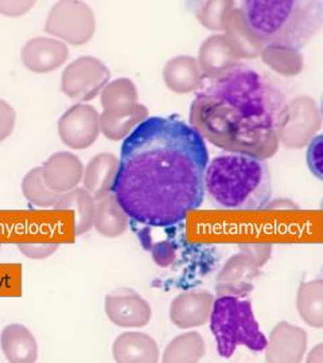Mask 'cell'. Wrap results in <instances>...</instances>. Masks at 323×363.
Listing matches in <instances>:
<instances>
[{
    "instance_id": "6da1fadb",
    "label": "cell",
    "mask_w": 323,
    "mask_h": 363,
    "mask_svg": "<svg viewBox=\"0 0 323 363\" xmlns=\"http://www.w3.org/2000/svg\"><path fill=\"white\" fill-rule=\"evenodd\" d=\"M204 138L177 116H153L121 144L111 193L131 220L148 228L181 223L205 199Z\"/></svg>"
},
{
    "instance_id": "7a4b0ae2",
    "label": "cell",
    "mask_w": 323,
    "mask_h": 363,
    "mask_svg": "<svg viewBox=\"0 0 323 363\" xmlns=\"http://www.w3.org/2000/svg\"><path fill=\"white\" fill-rule=\"evenodd\" d=\"M287 104L271 79L240 64L202 79L190 106V125L229 154L265 160L279 150Z\"/></svg>"
},
{
    "instance_id": "3957f363",
    "label": "cell",
    "mask_w": 323,
    "mask_h": 363,
    "mask_svg": "<svg viewBox=\"0 0 323 363\" xmlns=\"http://www.w3.org/2000/svg\"><path fill=\"white\" fill-rule=\"evenodd\" d=\"M239 7L263 46L299 50L323 25V0H246Z\"/></svg>"
},
{
    "instance_id": "277c9868",
    "label": "cell",
    "mask_w": 323,
    "mask_h": 363,
    "mask_svg": "<svg viewBox=\"0 0 323 363\" xmlns=\"http://www.w3.org/2000/svg\"><path fill=\"white\" fill-rule=\"evenodd\" d=\"M205 194L216 208L263 210L271 201V171L265 160L255 156H216L207 164Z\"/></svg>"
},
{
    "instance_id": "5b68a950",
    "label": "cell",
    "mask_w": 323,
    "mask_h": 363,
    "mask_svg": "<svg viewBox=\"0 0 323 363\" xmlns=\"http://www.w3.org/2000/svg\"><path fill=\"white\" fill-rule=\"evenodd\" d=\"M209 322L222 358H231L240 346L256 352L265 350L267 337L260 330L251 300L217 296Z\"/></svg>"
},
{
    "instance_id": "8992f818",
    "label": "cell",
    "mask_w": 323,
    "mask_h": 363,
    "mask_svg": "<svg viewBox=\"0 0 323 363\" xmlns=\"http://www.w3.org/2000/svg\"><path fill=\"white\" fill-rule=\"evenodd\" d=\"M45 31L64 43L81 46L88 43L96 33V15L84 1H58L48 13Z\"/></svg>"
},
{
    "instance_id": "52a82bcc",
    "label": "cell",
    "mask_w": 323,
    "mask_h": 363,
    "mask_svg": "<svg viewBox=\"0 0 323 363\" xmlns=\"http://www.w3.org/2000/svg\"><path fill=\"white\" fill-rule=\"evenodd\" d=\"M111 72L102 60L82 55L65 67L61 91L72 100L85 104L97 97L109 82Z\"/></svg>"
},
{
    "instance_id": "ba28073f",
    "label": "cell",
    "mask_w": 323,
    "mask_h": 363,
    "mask_svg": "<svg viewBox=\"0 0 323 363\" xmlns=\"http://www.w3.org/2000/svg\"><path fill=\"white\" fill-rule=\"evenodd\" d=\"M322 127V116L318 105L309 96L295 97L287 104V113L279 143L287 148L299 150L306 147Z\"/></svg>"
},
{
    "instance_id": "9c48e42d",
    "label": "cell",
    "mask_w": 323,
    "mask_h": 363,
    "mask_svg": "<svg viewBox=\"0 0 323 363\" xmlns=\"http://www.w3.org/2000/svg\"><path fill=\"white\" fill-rule=\"evenodd\" d=\"M100 132V113L92 105H73L58 120L60 139L73 150L89 148Z\"/></svg>"
},
{
    "instance_id": "30bf717a",
    "label": "cell",
    "mask_w": 323,
    "mask_h": 363,
    "mask_svg": "<svg viewBox=\"0 0 323 363\" xmlns=\"http://www.w3.org/2000/svg\"><path fill=\"white\" fill-rule=\"evenodd\" d=\"M104 310L114 325L123 328H139L148 325L153 316L150 304L131 288H117L106 295Z\"/></svg>"
},
{
    "instance_id": "8fae6325",
    "label": "cell",
    "mask_w": 323,
    "mask_h": 363,
    "mask_svg": "<svg viewBox=\"0 0 323 363\" xmlns=\"http://www.w3.org/2000/svg\"><path fill=\"white\" fill-rule=\"evenodd\" d=\"M307 350V334L303 328L280 322L267 339V363H302Z\"/></svg>"
},
{
    "instance_id": "7c38bea8",
    "label": "cell",
    "mask_w": 323,
    "mask_h": 363,
    "mask_svg": "<svg viewBox=\"0 0 323 363\" xmlns=\"http://www.w3.org/2000/svg\"><path fill=\"white\" fill-rule=\"evenodd\" d=\"M214 295L205 289L182 292L170 304V320L180 328L201 327L209 322Z\"/></svg>"
},
{
    "instance_id": "4fadbf2b",
    "label": "cell",
    "mask_w": 323,
    "mask_h": 363,
    "mask_svg": "<svg viewBox=\"0 0 323 363\" xmlns=\"http://www.w3.org/2000/svg\"><path fill=\"white\" fill-rule=\"evenodd\" d=\"M260 268L246 255H233L217 276V296L246 298L253 289Z\"/></svg>"
},
{
    "instance_id": "5bb4252c",
    "label": "cell",
    "mask_w": 323,
    "mask_h": 363,
    "mask_svg": "<svg viewBox=\"0 0 323 363\" xmlns=\"http://www.w3.org/2000/svg\"><path fill=\"white\" fill-rule=\"evenodd\" d=\"M21 58L30 72L45 74L64 65L69 58V49L66 43L58 39L37 37L27 40Z\"/></svg>"
},
{
    "instance_id": "9a60e30c",
    "label": "cell",
    "mask_w": 323,
    "mask_h": 363,
    "mask_svg": "<svg viewBox=\"0 0 323 363\" xmlns=\"http://www.w3.org/2000/svg\"><path fill=\"white\" fill-rule=\"evenodd\" d=\"M40 169L48 187L61 195L78 187L84 175V164L81 159L66 151L49 156Z\"/></svg>"
},
{
    "instance_id": "2e32d148",
    "label": "cell",
    "mask_w": 323,
    "mask_h": 363,
    "mask_svg": "<svg viewBox=\"0 0 323 363\" xmlns=\"http://www.w3.org/2000/svg\"><path fill=\"white\" fill-rule=\"evenodd\" d=\"M197 64L202 77L212 78L240 65L241 60L224 34H214L202 42L198 50Z\"/></svg>"
},
{
    "instance_id": "e0dca14e",
    "label": "cell",
    "mask_w": 323,
    "mask_h": 363,
    "mask_svg": "<svg viewBox=\"0 0 323 363\" xmlns=\"http://www.w3.org/2000/svg\"><path fill=\"white\" fill-rule=\"evenodd\" d=\"M148 117V108L139 103L103 109V113H100V130L109 140H124Z\"/></svg>"
},
{
    "instance_id": "ac0fdd59",
    "label": "cell",
    "mask_w": 323,
    "mask_h": 363,
    "mask_svg": "<svg viewBox=\"0 0 323 363\" xmlns=\"http://www.w3.org/2000/svg\"><path fill=\"white\" fill-rule=\"evenodd\" d=\"M112 354L116 363H159L160 352L154 337L143 333H123L115 339Z\"/></svg>"
},
{
    "instance_id": "d6986e66",
    "label": "cell",
    "mask_w": 323,
    "mask_h": 363,
    "mask_svg": "<svg viewBox=\"0 0 323 363\" xmlns=\"http://www.w3.org/2000/svg\"><path fill=\"white\" fill-rule=\"evenodd\" d=\"M222 31L224 37L231 43L240 60L256 58L264 48L246 25V18L239 7V3H236L232 10L226 13Z\"/></svg>"
},
{
    "instance_id": "ffe728a7",
    "label": "cell",
    "mask_w": 323,
    "mask_h": 363,
    "mask_svg": "<svg viewBox=\"0 0 323 363\" xmlns=\"http://www.w3.org/2000/svg\"><path fill=\"white\" fill-rule=\"evenodd\" d=\"M0 346L10 363H35L38 359V343L26 325H6L0 335Z\"/></svg>"
},
{
    "instance_id": "44dd1931",
    "label": "cell",
    "mask_w": 323,
    "mask_h": 363,
    "mask_svg": "<svg viewBox=\"0 0 323 363\" xmlns=\"http://www.w3.org/2000/svg\"><path fill=\"white\" fill-rule=\"evenodd\" d=\"M117 164L119 159L116 156L109 152H102L93 156L87 167H84V190L88 191L94 201L111 193L116 177Z\"/></svg>"
},
{
    "instance_id": "7402d4cb",
    "label": "cell",
    "mask_w": 323,
    "mask_h": 363,
    "mask_svg": "<svg viewBox=\"0 0 323 363\" xmlns=\"http://www.w3.org/2000/svg\"><path fill=\"white\" fill-rule=\"evenodd\" d=\"M163 79L170 91L185 94L198 91L202 84V74L192 55H177L168 60L163 69Z\"/></svg>"
},
{
    "instance_id": "603a6c76",
    "label": "cell",
    "mask_w": 323,
    "mask_h": 363,
    "mask_svg": "<svg viewBox=\"0 0 323 363\" xmlns=\"http://www.w3.org/2000/svg\"><path fill=\"white\" fill-rule=\"evenodd\" d=\"M128 217L112 193L94 201L93 226L106 238H117L128 229Z\"/></svg>"
},
{
    "instance_id": "cb8c5ba5",
    "label": "cell",
    "mask_w": 323,
    "mask_h": 363,
    "mask_svg": "<svg viewBox=\"0 0 323 363\" xmlns=\"http://www.w3.org/2000/svg\"><path fill=\"white\" fill-rule=\"evenodd\" d=\"M54 208L73 211L76 235H82L91 230L94 218V199L84 189L76 187L61 195Z\"/></svg>"
},
{
    "instance_id": "d4e9b609",
    "label": "cell",
    "mask_w": 323,
    "mask_h": 363,
    "mask_svg": "<svg viewBox=\"0 0 323 363\" xmlns=\"http://www.w3.org/2000/svg\"><path fill=\"white\" fill-rule=\"evenodd\" d=\"M297 310L306 325L323 327V280L302 283L297 294Z\"/></svg>"
},
{
    "instance_id": "484cf974",
    "label": "cell",
    "mask_w": 323,
    "mask_h": 363,
    "mask_svg": "<svg viewBox=\"0 0 323 363\" xmlns=\"http://www.w3.org/2000/svg\"><path fill=\"white\" fill-rule=\"evenodd\" d=\"M205 350V342L198 333H185L168 343L162 363H198L204 358Z\"/></svg>"
},
{
    "instance_id": "4316f807",
    "label": "cell",
    "mask_w": 323,
    "mask_h": 363,
    "mask_svg": "<svg viewBox=\"0 0 323 363\" xmlns=\"http://www.w3.org/2000/svg\"><path fill=\"white\" fill-rule=\"evenodd\" d=\"M260 58L273 72L285 77L299 76L305 67L302 52L285 46H264Z\"/></svg>"
},
{
    "instance_id": "83f0119b",
    "label": "cell",
    "mask_w": 323,
    "mask_h": 363,
    "mask_svg": "<svg viewBox=\"0 0 323 363\" xmlns=\"http://www.w3.org/2000/svg\"><path fill=\"white\" fill-rule=\"evenodd\" d=\"M22 193L27 201L37 208H54L61 194L48 187L40 167L30 169L22 181Z\"/></svg>"
},
{
    "instance_id": "f1b7e54d",
    "label": "cell",
    "mask_w": 323,
    "mask_h": 363,
    "mask_svg": "<svg viewBox=\"0 0 323 363\" xmlns=\"http://www.w3.org/2000/svg\"><path fill=\"white\" fill-rule=\"evenodd\" d=\"M100 96L103 109L138 104L139 100L136 85L129 78H117L108 82Z\"/></svg>"
},
{
    "instance_id": "f546056e",
    "label": "cell",
    "mask_w": 323,
    "mask_h": 363,
    "mask_svg": "<svg viewBox=\"0 0 323 363\" xmlns=\"http://www.w3.org/2000/svg\"><path fill=\"white\" fill-rule=\"evenodd\" d=\"M236 1H195L194 15L198 22L210 31H222L226 13L234 7Z\"/></svg>"
},
{
    "instance_id": "4dcf8cb0",
    "label": "cell",
    "mask_w": 323,
    "mask_h": 363,
    "mask_svg": "<svg viewBox=\"0 0 323 363\" xmlns=\"http://www.w3.org/2000/svg\"><path fill=\"white\" fill-rule=\"evenodd\" d=\"M323 136L317 135L310 143L307 144L306 162L314 177L319 181L323 179Z\"/></svg>"
},
{
    "instance_id": "1f68e13d",
    "label": "cell",
    "mask_w": 323,
    "mask_h": 363,
    "mask_svg": "<svg viewBox=\"0 0 323 363\" xmlns=\"http://www.w3.org/2000/svg\"><path fill=\"white\" fill-rule=\"evenodd\" d=\"M16 124V112L7 101L0 99V143L11 136Z\"/></svg>"
},
{
    "instance_id": "d6a6232c",
    "label": "cell",
    "mask_w": 323,
    "mask_h": 363,
    "mask_svg": "<svg viewBox=\"0 0 323 363\" xmlns=\"http://www.w3.org/2000/svg\"><path fill=\"white\" fill-rule=\"evenodd\" d=\"M239 247L240 253L248 256L258 268H261L271 257V244H241Z\"/></svg>"
},
{
    "instance_id": "836d02e7",
    "label": "cell",
    "mask_w": 323,
    "mask_h": 363,
    "mask_svg": "<svg viewBox=\"0 0 323 363\" xmlns=\"http://www.w3.org/2000/svg\"><path fill=\"white\" fill-rule=\"evenodd\" d=\"M151 250L153 259L155 261L159 267H168L174 262L177 252L175 247L168 242V241H162V242H156L148 247Z\"/></svg>"
},
{
    "instance_id": "e575fe53",
    "label": "cell",
    "mask_w": 323,
    "mask_h": 363,
    "mask_svg": "<svg viewBox=\"0 0 323 363\" xmlns=\"http://www.w3.org/2000/svg\"><path fill=\"white\" fill-rule=\"evenodd\" d=\"M58 244H19L18 249L30 259H45L58 250Z\"/></svg>"
},
{
    "instance_id": "d590c367",
    "label": "cell",
    "mask_w": 323,
    "mask_h": 363,
    "mask_svg": "<svg viewBox=\"0 0 323 363\" xmlns=\"http://www.w3.org/2000/svg\"><path fill=\"white\" fill-rule=\"evenodd\" d=\"M35 6L34 1L22 0H0V13L9 18H16L28 13Z\"/></svg>"
},
{
    "instance_id": "8d00e7d4",
    "label": "cell",
    "mask_w": 323,
    "mask_h": 363,
    "mask_svg": "<svg viewBox=\"0 0 323 363\" xmlns=\"http://www.w3.org/2000/svg\"><path fill=\"white\" fill-rule=\"evenodd\" d=\"M264 208H291V210H297V206L290 199H273L267 203Z\"/></svg>"
},
{
    "instance_id": "74e56055",
    "label": "cell",
    "mask_w": 323,
    "mask_h": 363,
    "mask_svg": "<svg viewBox=\"0 0 323 363\" xmlns=\"http://www.w3.org/2000/svg\"><path fill=\"white\" fill-rule=\"evenodd\" d=\"M306 363H323V345H317L312 350L309 352Z\"/></svg>"
},
{
    "instance_id": "f35d334b",
    "label": "cell",
    "mask_w": 323,
    "mask_h": 363,
    "mask_svg": "<svg viewBox=\"0 0 323 363\" xmlns=\"http://www.w3.org/2000/svg\"><path fill=\"white\" fill-rule=\"evenodd\" d=\"M0 249H1V244H0Z\"/></svg>"
}]
</instances>
